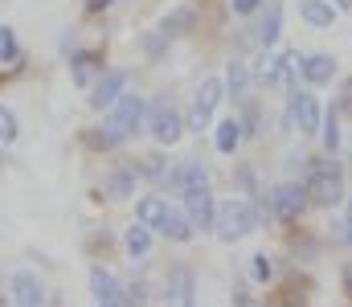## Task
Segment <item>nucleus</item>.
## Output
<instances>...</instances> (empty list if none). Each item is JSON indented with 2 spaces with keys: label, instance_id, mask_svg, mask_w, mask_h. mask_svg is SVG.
<instances>
[{
  "label": "nucleus",
  "instance_id": "nucleus-7",
  "mask_svg": "<svg viewBox=\"0 0 352 307\" xmlns=\"http://www.w3.org/2000/svg\"><path fill=\"white\" fill-rule=\"evenodd\" d=\"M184 213L192 217L197 229H213V221H217V205H213L209 185H205V189H184Z\"/></svg>",
  "mask_w": 352,
  "mask_h": 307
},
{
  "label": "nucleus",
  "instance_id": "nucleus-19",
  "mask_svg": "<svg viewBox=\"0 0 352 307\" xmlns=\"http://www.w3.org/2000/svg\"><path fill=\"white\" fill-rule=\"evenodd\" d=\"M192 16H197V12H192L188 4H180V8H173V12L160 21V33H164V37H180V33H188V29H192Z\"/></svg>",
  "mask_w": 352,
  "mask_h": 307
},
{
  "label": "nucleus",
  "instance_id": "nucleus-25",
  "mask_svg": "<svg viewBox=\"0 0 352 307\" xmlns=\"http://www.w3.org/2000/svg\"><path fill=\"white\" fill-rule=\"evenodd\" d=\"M168 299L173 304H192V275L188 271H176L173 287H168Z\"/></svg>",
  "mask_w": 352,
  "mask_h": 307
},
{
  "label": "nucleus",
  "instance_id": "nucleus-23",
  "mask_svg": "<svg viewBox=\"0 0 352 307\" xmlns=\"http://www.w3.org/2000/svg\"><path fill=\"white\" fill-rule=\"evenodd\" d=\"M176 185H180V193H184V189H205V185H209V172H205L201 164H184V168L176 172Z\"/></svg>",
  "mask_w": 352,
  "mask_h": 307
},
{
  "label": "nucleus",
  "instance_id": "nucleus-6",
  "mask_svg": "<svg viewBox=\"0 0 352 307\" xmlns=\"http://www.w3.org/2000/svg\"><path fill=\"white\" fill-rule=\"evenodd\" d=\"M299 66H303L299 54H287V49H283V54H266L263 62H258V82H263V87H278V82H287Z\"/></svg>",
  "mask_w": 352,
  "mask_h": 307
},
{
  "label": "nucleus",
  "instance_id": "nucleus-22",
  "mask_svg": "<svg viewBox=\"0 0 352 307\" xmlns=\"http://www.w3.org/2000/svg\"><path fill=\"white\" fill-rule=\"evenodd\" d=\"M164 213H168V201H164V197H144L140 209H135V217H140L144 225H152V229L160 225V217H164Z\"/></svg>",
  "mask_w": 352,
  "mask_h": 307
},
{
  "label": "nucleus",
  "instance_id": "nucleus-31",
  "mask_svg": "<svg viewBox=\"0 0 352 307\" xmlns=\"http://www.w3.org/2000/svg\"><path fill=\"white\" fill-rule=\"evenodd\" d=\"M111 8V0H87V12H107Z\"/></svg>",
  "mask_w": 352,
  "mask_h": 307
},
{
  "label": "nucleus",
  "instance_id": "nucleus-30",
  "mask_svg": "<svg viewBox=\"0 0 352 307\" xmlns=\"http://www.w3.org/2000/svg\"><path fill=\"white\" fill-rule=\"evenodd\" d=\"M230 8H234L238 16H250V12H258V8H263V0H230Z\"/></svg>",
  "mask_w": 352,
  "mask_h": 307
},
{
  "label": "nucleus",
  "instance_id": "nucleus-13",
  "mask_svg": "<svg viewBox=\"0 0 352 307\" xmlns=\"http://www.w3.org/2000/svg\"><path fill=\"white\" fill-rule=\"evenodd\" d=\"M156 229H160L164 238H173V242H192V229H197V225H192V217H188V213L168 209V213L160 217V225H156Z\"/></svg>",
  "mask_w": 352,
  "mask_h": 307
},
{
  "label": "nucleus",
  "instance_id": "nucleus-18",
  "mask_svg": "<svg viewBox=\"0 0 352 307\" xmlns=\"http://www.w3.org/2000/svg\"><path fill=\"white\" fill-rule=\"evenodd\" d=\"M70 66H74L70 74H74V82H78V87H90L94 78H102V58H98V54H74V62H70Z\"/></svg>",
  "mask_w": 352,
  "mask_h": 307
},
{
  "label": "nucleus",
  "instance_id": "nucleus-27",
  "mask_svg": "<svg viewBox=\"0 0 352 307\" xmlns=\"http://www.w3.org/2000/svg\"><path fill=\"white\" fill-rule=\"evenodd\" d=\"M21 131H16V115H12V106H4L0 102V144H12Z\"/></svg>",
  "mask_w": 352,
  "mask_h": 307
},
{
  "label": "nucleus",
  "instance_id": "nucleus-10",
  "mask_svg": "<svg viewBox=\"0 0 352 307\" xmlns=\"http://www.w3.org/2000/svg\"><path fill=\"white\" fill-rule=\"evenodd\" d=\"M291 123L303 131V135H311V131H320V123H324V111H320V99L316 95H307V91H299L295 99H291Z\"/></svg>",
  "mask_w": 352,
  "mask_h": 307
},
{
  "label": "nucleus",
  "instance_id": "nucleus-26",
  "mask_svg": "<svg viewBox=\"0 0 352 307\" xmlns=\"http://www.w3.org/2000/svg\"><path fill=\"white\" fill-rule=\"evenodd\" d=\"M320 139H324V148H328V152H336V148H340V123H336V111L320 123Z\"/></svg>",
  "mask_w": 352,
  "mask_h": 307
},
{
  "label": "nucleus",
  "instance_id": "nucleus-8",
  "mask_svg": "<svg viewBox=\"0 0 352 307\" xmlns=\"http://www.w3.org/2000/svg\"><path fill=\"white\" fill-rule=\"evenodd\" d=\"M90 295H94V304H102V307L127 304V291L119 287V279H115L107 266H94V271H90Z\"/></svg>",
  "mask_w": 352,
  "mask_h": 307
},
{
  "label": "nucleus",
  "instance_id": "nucleus-9",
  "mask_svg": "<svg viewBox=\"0 0 352 307\" xmlns=\"http://www.w3.org/2000/svg\"><path fill=\"white\" fill-rule=\"evenodd\" d=\"M8 299L16 307H37V304H45V287L37 283L33 271H16V275L8 279Z\"/></svg>",
  "mask_w": 352,
  "mask_h": 307
},
{
  "label": "nucleus",
  "instance_id": "nucleus-4",
  "mask_svg": "<svg viewBox=\"0 0 352 307\" xmlns=\"http://www.w3.org/2000/svg\"><path fill=\"white\" fill-rule=\"evenodd\" d=\"M148 131H152V139H156V144H164V148L180 139L184 123H180V115H176L173 102L160 99V102H152V106H148Z\"/></svg>",
  "mask_w": 352,
  "mask_h": 307
},
{
  "label": "nucleus",
  "instance_id": "nucleus-15",
  "mask_svg": "<svg viewBox=\"0 0 352 307\" xmlns=\"http://www.w3.org/2000/svg\"><path fill=\"white\" fill-rule=\"evenodd\" d=\"M332 74H336V62H332L328 54H311V58H303V78H307L311 87L332 82Z\"/></svg>",
  "mask_w": 352,
  "mask_h": 307
},
{
  "label": "nucleus",
  "instance_id": "nucleus-21",
  "mask_svg": "<svg viewBox=\"0 0 352 307\" xmlns=\"http://www.w3.org/2000/svg\"><path fill=\"white\" fill-rule=\"evenodd\" d=\"M246 87H250V66H246L242 58H234V62H230V74H226V91H230L234 99H242Z\"/></svg>",
  "mask_w": 352,
  "mask_h": 307
},
{
  "label": "nucleus",
  "instance_id": "nucleus-24",
  "mask_svg": "<svg viewBox=\"0 0 352 307\" xmlns=\"http://www.w3.org/2000/svg\"><path fill=\"white\" fill-rule=\"evenodd\" d=\"M131 189H135V172H115V177L107 181V197H115V201L131 197Z\"/></svg>",
  "mask_w": 352,
  "mask_h": 307
},
{
  "label": "nucleus",
  "instance_id": "nucleus-1",
  "mask_svg": "<svg viewBox=\"0 0 352 307\" xmlns=\"http://www.w3.org/2000/svg\"><path fill=\"white\" fill-rule=\"evenodd\" d=\"M303 189H307V197H311V201L324 205V209L340 205V201H344V172H340V164H336V160H316V164L307 168Z\"/></svg>",
  "mask_w": 352,
  "mask_h": 307
},
{
  "label": "nucleus",
  "instance_id": "nucleus-14",
  "mask_svg": "<svg viewBox=\"0 0 352 307\" xmlns=\"http://www.w3.org/2000/svg\"><path fill=\"white\" fill-rule=\"evenodd\" d=\"M278 33H283V4H278V0H263V25H258V41L270 49V45L278 41Z\"/></svg>",
  "mask_w": 352,
  "mask_h": 307
},
{
  "label": "nucleus",
  "instance_id": "nucleus-28",
  "mask_svg": "<svg viewBox=\"0 0 352 307\" xmlns=\"http://www.w3.org/2000/svg\"><path fill=\"white\" fill-rule=\"evenodd\" d=\"M250 262H254V266H250V275H254L258 283H270V279H274V258H266V254H254Z\"/></svg>",
  "mask_w": 352,
  "mask_h": 307
},
{
  "label": "nucleus",
  "instance_id": "nucleus-33",
  "mask_svg": "<svg viewBox=\"0 0 352 307\" xmlns=\"http://www.w3.org/2000/svg\"><path fill=\"white\" fill-rule=\"evenodd\" d=\"M349 164H352V160H349Z\"/></svg>",
  "mask_w": 352,
  "mask_h": 307
},
{
  "label": "nucleus",
  "instance_id": "nucleus-11",
  "mask_svg": "<svg viewBox=\"0 0 352 307\" xmlns=\"http://www.w3.org/2000/svg\"><path fill=\"white\" fill-rule=\"evenodd\" d=\"M307 189H299V185H278L274 193H270V209L278 213V217H287V221H295L303 209H307Z\"/></svg>",
  "mask_w": 352,
  "mask_h": 307
},
{
  "label": "nucleus",
  "instance_id": "nucleus-29",
  "mask_svg": "<svg viewBox=\"0 0 352 307\" xmlns=\"http://www.w3.org/2000/svg\"><path fill=\"white\" fill-rule=\"evenodd\" d=\"M16 58V37L8 25H0V62H12Z\"/></svg>",
  "mask_w": 352,
  "mask_h": 307
},
{
  "label": "nucleus",
  "instance_id": "nucleus-12",
  "mask_svg": "<svg viewBox=\"0 0 352 307\" xmlns=\"http://www.w3.org/2000/svg\"><path fill=\"white\" fill-rule=\"evenodd\" d=\"M123 91H127V74H123V70H107V74L98 78L94 95H90V106H94V111H102V106H111V102L119 99Z\"/></svg>",
  "mask_w": 352,
  "mask_h": 307
},
{
  "label": "nucleus",
  "instance_id": "nucleus-32",
  "mask_svg": "<svg viewBox=\"0 0 352 307\" xmlns=\"http://www.w3.org/2000/svg\"><path fill=\"white\" fill-rule=\"evenodd\" d=\"M344 295H349V299H352V262H349V266H344Z\"/></svg>",
  "mask_w": 352,
  "mask_h": 307
},
{
  "label": "nucleus",
  "instance_id": "nucleus-5",
  "mask_svg": "<svg viewBox=\"0 0 352 307\" xmlns=\"http://www.w3.org/2000/svg\"><path fill=\"white\" fill-rule=\"evenodd\" d=\"M221 99H226V82H221V78H205V82L197 87V99H192V127H197V131L209 127V119H213V111L221 106Z\"/></svg>",
  "mask_w": 352,
  "mask_h": 307
},
{
  "label": "nucleus",
  "instance_id": "nucleus-2",
  "mask_svg": "<svg viewBox=\"0 0 352 307\" xmlns=\"http://www.w3.org/2000/svg\"><path fill=\"white\" fill-rule=\"evenodd\" d=\"M258 205L246 201V197H234V201H226L217 209V221H213V229H217V238L221 242H234V238H246V234H254L258 229Z\"/></svg>",
  "mask_w": 352,
  "mask_h": 307
},
{
  "label": "nucleus",
  "instance_id": "nucleus-16",
  "mask_svg": "<svg viewBox=\"0 0 352 307\" xmlns=\"http://www.w3.org/2000/svg\"><path fill=\"white\" fill-rule=\"evenodd\" d=\"M123 250H127L131 258H148V250H152V225L135 221V225L123 234Z\"/></svg>",
  "mask_w": 352,
  "mask_h": 307
},
{
  "label": "nucleus",
  "instance_id": "nucleus-17",
  "mask_svg": "<svg viewBox=\"0 0 352 307\" xmlns=\"http://www.w3.org/2000/svg\"><path fill=\"white\" fill-rule=\"evenodd\" d=\"M299 12H303V21L316 25V29H332V21H336V8H332L328 0H299Z\"/></svg>",
  "mask_w": 352,
  "mask_h": 307
},
{
  "label": "nucleus",
  "instance_id": "nucleus-3",
  "mask_svg": "<svg viewBox=\"0 0 352 307\" xmlns=\"http://www.w3.org/2000/svg\"><path fill=\"white\" fill-rule=\"evenodd\" d=\"M144 123H148V111H144V99H140V95H127V91H123L119 99L111 102V119H107V131H111L119 144H123L127 135H135Z\"/></svg>",
  "mask_w": 352,
  "mask_h": 307
},
{
  "label": "nucleus",
  "instance_id": "nucleus-20",
  "mask_svg": "<svg viewBox=\"0 0 352 307\" xmlns=\"http://www.w3.org/2000/svg\"><path fill=\"white\" fill-rule=\"evenodd\" d=\"M217 152L221 156H230V152H238V144H242V123L238 119H226V123H217Z\"/></svg>",
  "mask_w": 352,
  "mask_h": 307
}]
</instances>
